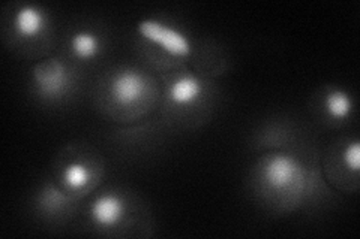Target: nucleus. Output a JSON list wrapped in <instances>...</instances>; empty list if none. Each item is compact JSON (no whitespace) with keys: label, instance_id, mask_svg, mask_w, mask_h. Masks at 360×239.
I'll list each match as a JSON object with an SVG mask.
<instances>
[{"label":"nucleus","instance_id":"9b49d317","mask_svg":"<svg viewBox=\"0 0 360 239\" xmlns=\"http://www.w3.org/2000/svg\"><path fill=\"white\" fill-rule=\"evenodd\" d=\"M71 203H74V198L54 184L44 186L38 195V208L44 214L51 215V217L65 215L70 211Z\"/></svg>","mask_w":360,"mask_h":239},{"label":"nucleus","instance_id":"20e7f679","mask_svg":"<svg viewBox=\"0 0 360 239\" xmlns=\"http://www.w3.org/2000/svg\"><path fill=\"white\" fill-rule=\"evenodd\" d=\"M75 74L60 59H45L32 67V87L35 95L47 104L65 100L75 88Z\"/></svg>","mask_w":360,"mask_h":239},{"label":"nucleus","instance_id":"7ed1b4c3","mask_svg":"<svg viewBox=\"0 0 360 239\" xmlns=\"http://www.w3.org/2000/svg\"><path fill=\"white\" fill-rule=\"evenodd\" d=\"M137 33L146 42V47L150 45L158 55L168 60L172 67L180 64L193 54V43L191 39L179 27L168 25L158 18H144L139 22Z\"/></svg>","mask_w":360,"mask_h":239},{"label":"nucleus","instance_id":"39448f33","mask_svg":"<svg viewBox=\"0 0 360 239\" xmlns=\"http://www.w3.org/2000/svg\"><path fill=\"white\" fill-rule=\"evenodd\" d=\"M207 97V83L194 74L179 71L170 75L165 86V108L174 114L195 111Z\"/></svg>","mask_w":360,"mask_h":239},{"label":"nucleus","instance_id":"9d476101","mask_svg":"<svg viewBox=\"0 0 360 239\" xmlns=\"http://www.w3.org/2000/svg\"><path fill=\"white\" fill-rule=\"evenodd\" d=\"M323 109L329 120L342 123L352 118L354 111V100L344 88H330L324 95Z\"/></svg>","mask_w":360,"mask_h":239},{"label":"nucleus","instance_id":"f257e3e1","mask_svg":"<svg viewBox=\"0 0 360 239\" xmlns=\"http://www.w3.org/2000/svg\"><path fill=\"white\" fill-rule=\"evenodd\" d=\"M311 174L299 157L290 153L266 154L255 169L257 186L270 203L291 210L307 195Z\"/></svg>","mask_w":360,"mask_h":239},{"label":"nucleus","instance_id":"f8f14e48","mask_svg":"<svg viewBox=\"0 0 360 239\" xmlns=\"http://www.w3.org/2000/svg\"><path fill=\"white\" fill-rule=\"evenodd\" d=\"M341 165L347 172L353 174L357 177L359 170H360V142L359 139H353L348 142L342 150H341Z\"/></svg>","mask_w":360,"mask_h":239},{"label":"nucleus","instance_id":"423d86ee","mask_svg":"<svg viewBox=\"0 0 360 239\" xmlns=\"http://www.w3.org/2000/svg\"><path fill=\"white\" fill-rule=\"evenodd\" d=\"M99 169L101 166L96 165V161L89 156H74L66 158L60 166V189L72 198L83 196L84 193L95 187Z\"/></svg>","mask_w":360,"mask_h":239},{"label":"nucleus","instance_id":"0eeeda50","mask_svg":"<svg viewBox=\"0 0 360 239\" xmlns=\"http://www.w3.org/2000/svg\"><path fill=\"white\" fill-rule=\"evenodd\" d=\"M14 38L21 43H35L49 33L50 20L45 9L35 4L20 5L11 20Z\"/></svg>","mask_w":360,"mask_h":239},{"label":"nucleus","instance_id":"6e6552de","mask_svg":"<svg viewBox=\"0 0 360 239\" xmlns=\"http://www.w3.org/2000/svg\"><path fill=\"white\" fill-rule=\"evenodd\" d=\"M128 217L125 198L116 191H105L98 195L89 207V219L98 229H117Z\"/></svg>","mask_w":360,"mask_h":239},{"label":"nucleus","instance_id":"f03ea898","mask_svg":"<svg viewBox=\"0 0 360 239\" xmlns=\"http://www.w3.org/2000/svg\"><path fill=\"white\" fill-rule=\"evenodd\" d=\"M155 97L153 79L135 67H123L110 75L104 93L108 112L120 120L139 118L152 109Z\"/></svg>","mask_w":360,"mask_h":239},{"label":"nucleus","instance_id":"1a4fd4ad","mask_svg":"<svg viewBox=\"0 0 360 239\" xmlns=\"http://www.w3.org/2000/svg\"><path fill=\"white\" fill-rule=\"evenodd\" d=\"M70 53L74 59L80 62L95 60L104 50L101 36L94 29H78L70 38Z\"/></svg>","mask_w":360,"mask_h":239}]
</instances>
